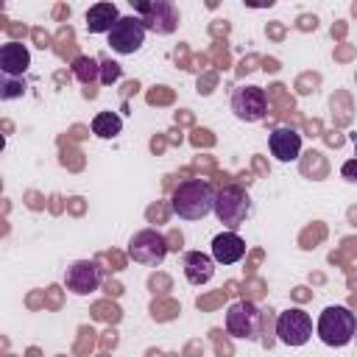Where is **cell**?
Here are the masks:
<instances>
[{
	"label": "cell",
	"instance_id": "cell-1",
	"mask_svg": "<svg viewBox=\"0 0 357 357\" xmlns=\"http://www.w3.org/2000/svg\"><path fill=\"white\" fill-rule=\"evenodd\" d=\"M215 195L218 190L204 178H187L178 181V187L170 195V209L181 220H201L209 212H215Z\"/></svg>",
	"mask_w": 357,
	"mask_h": 357
},
{
	"label": "cell",
	"instance_id": "cell-2",
	"mask_svg": "<svg viewBox=\"0 0 357 357\" xmlns=\"http://www.w3.org/2000/svg\"><path fill=\"white\" fill-rule=\"evenodd\" d=\"M315 335L321 337V343H326V346H332V349L349 346L351 337L357 335V315H354L349 307H343V304H329V307L318 315Z\"/></svg>",
	"mask_w": 357,
	"mask_h": 357
},
{
	"label": "cell",
	"instance_id": "cell-3",
	"mask_svg": "<svg viewBox=\"0 0 357 357\" xmlns=\"http://www.w3.org/2000/svg\"><path fill=\"white\" fill-rule=\"evenodd\" d=\"M265 326V312L254 301H234L226 310V332L237 340H259Z\"/></svg>",
	"mask_w": 357,
	"mask_h": 357
},
{
	"label": "cell",
	"instance_id": "cell-4",
	"mask_svg": "<svg viewBox=\"0 0 357 357\" xmlns=\"http://www.w3.org/2000/svg\"><path fill=\"white\" fill-rule=\"evenodd\" d=\"M248 215H251V198H248V192L243 187L229 184V187H220L218 190V195H215V218L229 231H234L237 226H243L248 220Z\"/></svg>",
	"mask_w": 357,
	"mask_h": 357
},
{
	"label": "cell",
	"instance_id": "cell-5",
	"mask_svg": "<svg viewBox=\"0 0 357 357\" xmlns=\"http://www.w3.org/2000/svg\"><path fill=\"white\" fill-rule=\"evenodd\" d=\"M137 17L142 20L145 31L151 33H159V36H167L178 28V8L170 3V0H131Z\"/></svg>",
	"mask_w": 357,
	"mask_h": 357
},
{
	"label": "cell",
	"instance_id": "cell-6",
	"mask_svg": "<svg viewBox=\"0 0 357 357\" xmlns=\"http://www.w3.org/2000/svg\"><path fill=\"white\" fill-rule=\"evenodd\" d=\"M128 257L145 268H156L165 262L167 257V240L162 231L156 229H139L131 240H128Z\"/></svg>",
	"mask_w": 357,
	"mask_h": 357
},
{
	"label": "cell",
	"instance_id": "cell-7",
	"mask_svg": "<svg viewBox=\"0 0 357 357\" xmlns=\"http://www.w3.org/2000/svg\"><path fill=\"white\" fill-rule=\"evenodd\" d=\"M276 337L284 346H304L312 337V318L301 307H290L276 318Z\"/></svg>",
	"mask_w": 357,
	"mask_h": 357
},
{
	"label": "cell",
	"instance_id": "cell-8",
	"mask_svg": "<svg viewBox=\"0 0 357 357\" xmlns=\"http://www.w3.org/2000/svg\"><path fill=\"white\" fill-rule=\"evenodd\" d=\"M231 114L243 123H259L268 114V95L262 86H237L231 92Z\"/></svg>",
	"mask_w": 357,
	"mask_h": 357
},
{
	"label": "cell",
	"instance_id": "cell-9",
	"mask_svg": "<svg viewBox=\"0 0 357 357\" xmlns=\"http://www.w3.org/2000/svg\"><path fill=\"white\" fill-rule=\"evenodd\" d=\"M145 25H142V20L137 17V14H131V17H120L117 22H114V28L109 31V45H112V50L114 53H120V56H131V53H137L142 45H145Z\"/></svg>",
	"mask_w": 357,
	"mask_h": 357
},
{
	"label": "cell",
	"instance_id": "cell-10",
	"mask_svg": "<svg viewBox=\"0 0 357 357\" xmlns=\"http://www.w3.org/2000/svg\"><path fill=\"white\" fill-rule=\"evenodd\" d=\"M64 287L73 296H89L100 287V268L92 259H75L64 271Z\"/></svg>",
	"mask_w": 357,
	"mask_h": 357
},
{
	"label": "cell",
	"instance_id": "cell-11",
	"mask_svg": "<svg viewBox=\"0 0 357 357\" xmlns=\"http://www.w3.org/2000/svg\"><path fill=\"white\" fill-rule=\"evenodd\" d=\"M268 145H271V153L276 162H296L301 153V134L290 126H279L271 131Z\"/></svg>",
	"mask_w": 357,
	"mask_h": 357
},
{
	"label": "cell",
	"instance_id": "cell-12",
	"mask_svg": "<svg viewBox=\"0 0 357 357\" xmlns=\"http://www.w3.org/2000/svg\"><path fill=\"white\" fill-rule=\"evenodd\" d=\"M245 257V240L237 231H220L212 240V259L218 265H234Z\"/></svg>",
	"mask_w": 357,
	"mask_h": 357
},
{
	"label": "cell",
	"instance_id": "cell-13",
	"mask_svg": "<svg viewBox=\"0 0 357 357\" xmlns=\"http://www.w3.org/2000/svg\"><path fill=\"white\" fill-rule=\"evenodd\" d=\"M31 67V53L22 42H6L0 45V73L6 78H22V73Z\"/></svg>",
	"mask_w": 357,
	"mask_h": 357
},
{
	"label": "cell",
	"instance_id": "cell-14",
	"mask_svg": "<svg viewBox=\"0 0 357 357\" xmlns=\"http://www.w3.org/2000/svg\"><path fill=\"white\" fill-rule=\"evenodd\" d=\"M215 259L212 254H204V251H187L184 254V279L195 287L206 284L212 276H215Z\"/></svg>",
	"mask_w": 357,
	"mask_h": 357
},
{
	"label": "cell",
	"instance_id": "cell-15",
	"mask_svg": "<svg viewBox=\"0 0 357 357\" xmlns=\"http://www.w3.org/2000/svg\"><path fill=\"white\" fill-rule=\"evenodd\" d=\"M120 20L114 3H95L86 8V31L89 33H109Z\"/></svg>",
	"mask_w": 357,
	"mask_h": 357
},
{
	"label": "cell",
	"instance_id": "cell-16",
	"mask_svg": "<svg viewBox=\"0 0 357 357\" xmlns=\"http://www.w3.org/2000/svg\"><path fill=\"white\" fill-rule=\"evenodd\" d=\"M123 131V117L114 112H98L92 117V134L98 139H114Z\"/></svg>",
	"mask_w": 357,
	"mask_h": 357
},
{
	"label": "cell",
	"instance_id": "cell-17",
	"mask_svg": "<svg viewBox=\"0 0 357 357\" xmlns=\"http://www.w3.org/2000/svg\"><path fill=\"white\" fill-rule=\"evenodd\" d=\"M73 75H75L81 84H92V81H100V59L78 56V59L73 61Z\"/></svg>",
	"mask_w": 357,
	"mask_h": 357
},
{
	"label": "cell",
	"instance_id": "cell-18",
	"mask_svg": "<svg viewBox=\"0 0 357 357\" xmlns=\"http://www.w3.org/2000/svg\"><path fill=\"white\" fill-rule=\"evenodd\" d=\"M120 75H123V70H120L117 61H112V59H100V84L112 86L114 81H120Z\"/></svg>",
	"mask_w": 357,
	"mask_h": 357
},
{
	"label": "cell",
	"instance_id": "cell-19",
	"mask_svg": "<svg viewBox=\"0 0 357 357\" xmlns=\"http://www.w3.org/2000/svg\"><path fill=\"white\" fill-rule=\"evenodd\" d=\"M25 92V84L17 81V78H6L3 75V86H0V98L3 100H11V98H20Z\"/></svg>",
	"mask_w": 357,
	"mask_h": 357
},
{
	"label": "cell",
	"instance_id": "cell-20",
	"mask_svg": "<svg viewBox=\"0 0 357 357\" xmlns=\"http://www.w3.org/2000/svg\"><path fill=\"white\" fill-rule=\"evenodd\" d=\"M340 176H343L346 181H357V159H349V162H343V167H340Z\"/></svg>",
	"mask_w": 357,
	"mask_h": 357
},
{
	"label": "cell",
	"instance_id": "cell-21",
	"mask_svg": "<svg viewBox=\"0 0 357 357\" xmlns=\"http://www.w3.org/2000/svg\"><path fill=\"white\" fill-rule=\"evenodd\" d=\"M351 142H354V159H357V134L351 137Z\"/></svg>",
	"mask_w": 357,
	"mask_h": 357
}]
</instances>
